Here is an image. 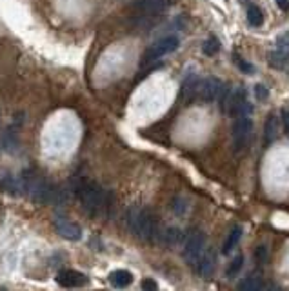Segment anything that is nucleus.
Instances as JSON below:
<instances>
[{
    "instance_id": "nucleus-1",
    "label": "nucleus",
    "mask_w": 289,
    "mask_h": 291,
    "mask_svg": "<svg viewBox=\"0 0 289 291\" xmlns=\"http://www.w3.org/2000/svg\"><path fill=\"white\" fill-rule=\"evenodd\" d=\"M127 226L131 233H135L140 240L149 244L162 242V233L164 230L160 228L158 220L153 217L147 209L142 208H131L127 211Z\"/></svg>"
},
{
    "instance_id": "nucleus-2",
    "label": "nucleus",
    "mask_w": 289,
    "mask_h": 291,
    "mask_svg": "<svg viewBox=\"0 0 289 291\" xmlns=\"http://www.w3.org/2000/svg\"><path fill=\"white\" fill-rule=\"evenodd\" d=\"M73 191L78 197V200H80V204L86 209L87 215L99 217V215H102L106 211L108 199H106V193L102 191V187L99 184L86 180V178H80L73 186Z\"/></svg>"
},
{
    "instance_id": "nucleus-3",
    "label": "nucleus",
    "mask_w": 289,
    "mask_h": 291,
    "mask_svg": "<svg viewBox=\"0 0 289 291\" xmlns=\"http://www.w3.org/2000/svg\"><path fill=\"white\" fill-rule=\"evenodd\" d=\"M24 187L26 191L39 202H55L58 197V189L48 182L44 177H40L35 171H26L24 173Z\"/></svg>"
},
{
    "instance_id": "nucleus-4",
    "label": "nucleus",
    "mask_w": 289,
    "mask_h": 291,
    "mask_svg": "<svg viewBox=\"0 0 289 291\" xmlns=\"http://www.w3.org/2000/svg\"><path fill=\"white\" fill-rule=\"evenodd\" d=\"M178 44H180V40H178L175 35H168V37H164V39L156 40L151 48H147V51L144 53L142 64L146 66V64H153V62L160 60L162 57H166V55L175 51V49L178 48Z\"/></svg>"
},
{
    "instance_id": "nucleus-5",
    "label": "nucleus",
    "mask_w": 289,
    "mask_h": 291,
    "mask_svg": "<svg viewBox=\"0 0 289 291\" xmlns=\"http://www.w3.org/2000/svg\"><path fill=\"white\" fill-rule=\"evenodd\" d=\"M204 251H206V235L202 231H193L186 239V246H184V261L191 266H197L202 258Z\"/></svg>"
},
{
    "instance_id": "nucleus-6",
    "label": "nucleus",
    "mask_w": 289,
    "mask_h": 291,
    "mask_svg": "<svg viewBox=\"0 0 289 291\" xmlns=\"http://www.w3.org/2000/svg\"><path fill=\"white\" fill-rule=\"evenodd\" d=\"M251 131H253V120L249 117H238L233 124V149L240 153L247 146Z\"/></svg>"
},
{
    "instance_id": "nucleus-7",
    "label": "nucleus",
    "mask_w": 289,
    "mask_h": 291,
    "mask_svg": "<svg viewBox=\"0 0 289 291\" xmlns=\"http://www.w3.org/2000/svg\"><path fill=\"white\" fill-rule=\"evenodd\" d=\"M222 89H224V84L218 80L216 77H207L204 80H200L199 86V96L206 102H213L220 96Z\"/></svg>"
},
{
    "instance_id": "nucleus-8",
    "label": "nucleus",
    "mask_w": 289,
    "mask_h": 291,
    "mask_svg": "<svg viewBox=\"0 0 289 291\" xmlns=\"http://www.w3.org/2000/svg\"><path fill=\"white\" fill-rule=\"evenodd\" d=\"M56 284L62 287H82L87 284V277L77 270H62L56 273Z\"/></svg>"
},
{
    "instance_id": "nucleus-9",
    "label": "nucleus",
    "mask_w": 289,
    "mask_h": 291,
    "mask_svg": "<svg viewBox=\"0 0 289 291\" xmlns=\"http://www.w3.org/2000/svg\"><path fill=\"white\" fill-rule=\"evenodd\" d=\"M55 230L60 237H64V239H68V240H78L82 237L80 226L75 224V222L68 220V218H64V217L55 218Z\"/></svg>"
},
{
    "instance_id": "nucleus-10",
    "label": "nucleus",
    "mask_w": 289,
    "mask_h": 291,
    "mask_svg": "<svg viewBox=\"0 0 289 291\" xmlns=\"http://www.w3.org/2000/svg\"><path fill=\"white\" fill-rule=\"evenodd\" d=\"M216 262H218V255H216L215 248H209L207 251H204L202 258H200V262L197 264L200 277H204V278L211 277V275L215 273V270H216Z\"/></svg>"
},
{
    "instance_id": "nucleus-11",
    "label": "nucleus",
    "mask_w": 289,
    "mask_h": 291,
    "mask_svg": "<svg viewBox=\"0 0 289 291\" xmlns=\"http://www.w3.org/2000/svg\"><path fill=\"white\" fill-rule=\"evenodd\" d=\"M171 6V0H138L137 8L144 15H158Z\"/></svg>"
},
{
    "instance_id": "nucleus-12",
    "label": "nucleus",
    "mask_w": 289,
    "mask_h": 291,
    "mask_svg": "<svg viewBox=\"0 0 289 291\" xmlns=\"http://www.w3.org/2000/svg\"><path fill=\"white\" fill-rule=\"evenodd\" d=\"M186 240V235L180 228L175 226H168L164 228V233H162V242H166L168 246H177V244L184 242Z\"/></svg>"
},
{
    "instance_id": "nucleus-13",
    "label": "nucleus",
    "mask_w": 289,
    "mask_h": 291,
    "mask_svg": "<svg viewBox=\"0 0 289 291\" xmlns=\"http://www.w3.org/2000/svg\"><path fill=\"white\" fill-rule=\"evenodd\" d=\"M240 237H242V228L240 226L231 228V231H229L228 237H226L224 246H222V255H231V253H233V249L237 248V244H238V240H240Z\"/></svg>"
},
{
    "instance_id": "nucleus-14",
    "label": "nucleus",
    "mask_w": 289,
    "mask_h": 291,
    "mask_svg": "<svg viewBox=\"0 0 289 291\" xmlns=\"http://www.w3.org/2000/svg\"><path fill=\"white\" fill-rule=\"evenodd\" d=\"M199 86H200V78L197 75H189L182 84V96L184 99H193L195 95H199Z\"/></svg>"
},
{
    "instance_id": "nucleus-15",
    "label": "nucleus",
    "mask_w": 289,
    "mask_h": 291,
    "mask_svg": "<svg viewBox=\"0 0 289 291\" xmlns=\"http://www.w3.org/2000/svg\"><path fill=\"white\" fill-rule=\"evenodd\" d=\"M276 137H278V117L271 113L264 127V139H266V144H273Z\"/></svg>"
},
{
    "instance_id": "nucleus-16",
    "label": "nucleus",
    "mask_w": 289,
    "mask_h": 291,
    "mask_svg": "<svg viewBox=\"0 0 289 291\" xmlns=\"http://www.w3.org/2000/svg\"><path fill=\"white\" fill-rule=\"evenodd\" d=\"M109 282L115 287H127L131 282H133V275L125 270H117L109 275Z\"/></svg>"
},
{
    "instance_id": "nucleus-17",
    "label": "nucleus",
    "mask_w": 289,
    "mask_h": 291,
    "mask_svg": "<svg viewBox=\"0 0 289 291\" xmlns=\"http://www.w3.org/2000/svg\"><path fill=\"white\" fill-rule=\"evenodd\" d=\"M264 289V280L259 275H249L244 280L238 282V291H262Z\"/></svg>"
},
{
    "instance_id": "nucleus-18",
    "label": "nucleus",
    "mask_w": 289,
    "mask_h": 291,
    "mask_svg": "<svg viewBox=\"0 0 289 291\" xmlns=\"http://www.w3.org/2000/svg\"><path fill=\"white\" fill-rule=\"evenodd\" d=\"M247 22H249L251 26L253 27H259L262 26V22H264V13H262V9L259 8V6H249V9H247Z\"/></svg>"
},
{
    "instance_id": "nucleus-19",
    "label": "nucleus",
    "mask_w": 289,
    "mask_h": 291,
    "mask_svg": "<svg viewBox=\"0 0 289 291\" xmlns=\"http://www.w3.org/2000/svg\"><path fill=\"white\" fill-rule=\"evenodd\" d=\"M173 213L178 215V217H184V215L189 211V200L186 197H177V199L173 200Z\"/></svg>"
},
{
    "instance_id": "nucleus-20",
    "label": "nucleus",
    "mask_w": 289,
    "mask_h": 291,
    "mask_svg": "<svg viewBox=\"0 0 289 291\" xmlns=\"http://www.w3.org/2000/svg\"><path fill=\"white\" fill-rule=\"evenodd\" d=\"M202 51H204V55H207V57H215L216 53L220 51V42H218L215 37H209V39L204 40Z\"/></svg>"
},
{
    "instance_id": "nucleus-21",
    "label": "nucleus",
    "mask_w": 289,
    "mask_h": 291,
    "mask_svg": "<svg viewBox=\"0 0 289 291\" xmlns=\"http://www.w3.org/2000/svg\"><path fill=\"white\" fill-rule=\"evenodd\" d=\"M280 57H284L285 60H289V33H284L276 39V49H275Z\"/></svg>"
},
{
    "instance_id": "nucleus-22",
    "label": "nucleus",
    "mask_w": 289,
    "mask_h": 291,
    "mask_svg": "<svg viewBox=\"0 0 289 291\" xmlns=\"http://www.w3.org/2000/svg\"><path fill=\"white\" fill-rule=\"evenodd\" d=\"M2 146H4L6 151H15V149L18 148V139L11 130H8L4 135H2Z\"/></svg>"
},
{
    "instance_id": "nucleus-23",
    "label": "nucleus",
    "mask_w": 289,
    "mask_h": 291,
    "mask_svg": "<svg viewBox=\"0 0 289 291\" xmlns=\"http://www.w3.org/2000/svg\"><path fill=\"white\" fill-rule=\"evenodd\" d=\"M242 266H244V256H242V255L235 256L233 261L229 262V266H228V277L233 278L235 275H237L238 271L242 270Z\"/></svg>"
},
{
    "instance_id": "nucleus-24",
    "label": "nucleus",
    "mask_w": 289,
    "mask_h": 291,
    "mask_svg": "<svg viewBox=\"0 0 289 291\" xmlns=\"http://www.w3.org/2000/svg\"><path fill=\"white\" fill-rule=\"evenodd\" d=\"M289 60H285L284 57H280L276 51L269 53V64H271V68H275V70H284L285 66H287Z\"/></svg>"
},
{
    "instance_id": "nucleus-25",
    "label": "nucleus",
    "mask_w": 289,
    "mask_h": 291,
    "mask_svg": "<svg viewBox=\"0 0 289 291\" xmlns=\"http://www.w3.org/2000/svg\"><path fill=\"white\" fill-rule=\"evenodd\" d=\"M255 256H256V262H260V264L268 261V246H264V244L259 246L255 251Z\"/></svg>"
},
{
    "instance_id": "nucleus-26",
    "label": "nucleus",
    "mask_w": 289,
    "mask_h": 291,
    "mask_svg": "<svg viewBox=\"0 0 289 291\" xmlns=\"http://www.w3.org/2000/svg\"><path fill=\"white\" fill-rule=\"evenodd\" d=\"M255 95H256V99L260 100V102H262V100H266L268 99V87L266 86H262V84H256V87H255Z\"/></svg>"
},
{
    "instance_id": "nucleus-27",
    "label": "nucleus",
    "mask_w": 289,
    "mask_h": 291,
    "mask_svg": "<svg viewBox=\"0 0 289 291\" xmlns=\"http://www.w3.org/2000/svg\"><path fill=\"white\" fill-rule=\"evenodd\" d=\"M142 291H158V286L153 278H146L142 282Z\"/></svg>"
},
{
    "instance_id": "nucleus-28",
    "label": "nucleus",
    "mask_w": 289,
    "mask_h": 291,
    "mask_svg": "<svg viewBox=\"0 0 289 291\" xmlns=\"http://www.w3.org/2000/svg\"><path fill=\"white\" fill-rule=\"evenodd\" d=\"M238 68H240L242 71H244V73H251V71H255V68H253V66L251 64H247L246 60H242V58H238Z\"/></svg>"
},
{
    "instance_id": "nucleus-29",
    "label": "nucleus",
    "mask_w": 289,
    "mask_h": 291,
    "mask_svg": "<svg viewBox=\"0 0 289 291\" xmlns=\"http://www.w3.org/2000/svg\"><path fill=\"white\" fill-rule=\"evenodd\" d=\"M282 124H284L285 133L289 135V109H284V111H282Z\"/></svg>"
},
{
    "instance_id": "nucleus-30",
    "label": "nucleus",
    "mask_w": 289,
    "mask_h": 291,
    "mask_svg": "<svg viewBox=\"0 0 289 291\" xmlns=\"http://www.w3.org/2000/svg\"><path fill=\"white\" fill-rule=\"evenodd\" d=\"M276 4H278V8H280L282 11H287L289 9V0H276Z\"/></svg>"
},
{
    "instance_id": "nucleus-31",
    "label": "nucleus",
    "mask_w": 289,
    "mask_h": 291,
    "mask_svg": "<svg viewBox=\"0 0 289 291\" xmlns=\"http://www.w3.org/2000/svg\"><path fill=\"white\" fill-rule=\"evenodd\" d=\"M240 2H249V0H240Z\"/></svg>"
},
{
    "instance_id": "nucleus-32",
    "label": "nucleus",
    "mask_w": 289,
    "mask_h": 291,
    "mask_svg": "<svg viewBox=\"0 0 289 291\" xmlns=\"http://www.w3.org/2000/svg\"><path fill=\"white\" fill-rule=\"evenodd\" d=\"M0 291H6V289H0Z\"/></svg>"
}]
</instances>
